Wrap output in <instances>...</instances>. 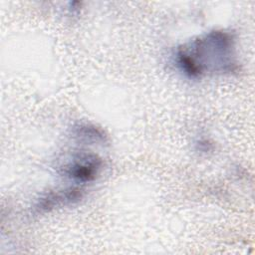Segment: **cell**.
<instances>
[{
    "label": "cell",
    "mask_w": 255,
    "mask_h": 255,
    "mask_svg": "<svg viewBox=\"0 0 255 255\" xmlns=\"http://www.w3.org/2000/svg\"><path fill=\"white\" fill-rule=\"evenodd\" d=\"M102 159L94 153H78L63 166L64 173L79 182L94 180L102 167Z\"/></svg>",
    "instance_id": "cell-2"
},
{
    "label": "cell",
    "mask_w": 255,
    "mask_h": 255,
    "mask_svg": "<svg viewBox=\"0 0 255 255\" xmlns=\"http://www.w3.org/2000/svg\"><path fill=\"white\" fill-rule=\"evenodd\" d=\"M83 190L78 187H70L63 190L51 191L39 199L35 206V210L39 213L50 212L53 209L69 204H73L81 200Z\"/></svg>",
    "instance_id": "cell-3"
},
{
    "label": "cell",
    "mask_w": 255,
    "mask_h": 255,
    "mask_svg": "<svg viewBox=\"0 0 255 255\" xmlns=\"http://www.w3.org/2000/svg\"><path fill=\"white\" fill-rule=\"evenodd\" d=\"M74 134L80 140L87 142H100L106 140L104 131L100 128L90 124H79L74 127Z\"/></svg>",
    "instance_id": "cell-4"
},
{
    "label": "cell",
    "mask_w": 255,
    "mask_h": 255,
    "mask_svg": "<svg viewBox=\"0 0 255 255\" xmlns=\"http://www.w3.org/2000/svg\"><path fill=\"white\" fill-rule=\"evenodd\" d=\"M177 67L187 77L197 79L207 71L232 73L238 68L234 58L231 34L216 30L179 48L175 55Z\"/></svg>",
    "instance_id": "cell-1"
}]
</instances>
